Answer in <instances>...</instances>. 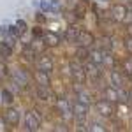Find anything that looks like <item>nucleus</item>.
Segmentation results:
<instances>
[{"label": "nucleus", "mask_w": 132, "mask_h": 132, "mask_svg": "<svg viewBox=\"0 0 132 132\" xmlns=\"http://www.w3.org/2000/svg\"><path fill=\"white\" fill-rule=\"evenodd\" d=\"M90 62L97 63V65H104V51H102V50L90 51Z\"/></svg>", "instance_id": "4468645a"}, {"label": "nucleus", "mask_w": 132, "mask_h": 132, "mask_svg": "<svg viewBox=\"0 0 132 132\" xmlns=\"http://www.w3.org/2000/svg\"><path fill=\"white\" fill-rule=\"evenodd\" d=\"M88 130H101V132H104V130H106V127H102L101 123H92L90 127H88Z\"/></svg>", "instance_id": "b1692460"}, {"label": "nucleus", "mask_w": 132, "mask_h": 132, "mask_svg": "<svg viewBox=\"0 0 132 132\" xmlns=\"http://www.w3.org/2000/svg\"><path fill=\"white\" fill-rule=\"evenodd\" d=\"M78 35H79V28L74 27V25H71V27L67 28L65 39H67V42H76V41H78Z\"/></svg>", "instance_id": "2eb2a0df"}, {"label": "nucleus", "mask_w": 132, "mask_h": 132, "mask_svg": "<svg viewBox=\"0 0 132 132\" xmlns=\"http://www.w3.org/2000/svg\"><path fill=\"white\" fill-rule=\"evenodd\" d=\"M127 28H129V32H130V34H132V23H130V25H129V27H127Z\"/></svg>", "instance_id": "473e14b6"}, {"label": "nucleus", "mask_w": 132, "mask_h": 132, "mask_svg": "<svg viewBox=\"0 0 132 132\" xmlns=\"http://www.w3.org/2000/svg\"><path fill=\"white\" fill-rule=\"evenodd\" d=\"M16 28H18L21 34H25V30H27V23H25L23 20H20L18 23H16Z\"/></svg>", "instance_id": "a878e982"}, {"label": "nucleus", "mask_w": 132, "mask_h": 132, "mask_svg": "<svg viewBox=\"0 0 132 132\" xmlns=\"http://www.w3.org/2000/svg\"><path fill=\"white\" fill-rule=\"evenodd\" d=\"M78 44L79 46H86V48H90L92 44L95 42V39H93V35H92L90 32H86V30H79V35H78Z\"/></svg>", "instance_id": "1a4fd4ad"}, {"label": "nucleus", "mask_w": 132, "mask_h": 132, "mask_svg": "<svg viewBox=\"0 0 132 132\" xmlns=\"http://www.w3.org/2000/svg\"><path fill=\"white\" fill-rule=\"evenodd\" d=\"M23 55H25L27 58H34V56H35V50H34V46H25Z\"/></svg>", "instance_id": "5701e85b"}, {"label": "nucleus", "mask_w": 132, "mask_h": 132, "mask_svg": "<svg viewBox=\"0 0 132 132\" xmlns=\"http://www.w3.org/2000/svg\"><path fill=\"white\" fill-rule=\"evenodd\" d=\"M99 42H101V50L102 51H111L113 50V44H111V39H109V37H102Z\"/></svg>", "instance_id": "6ab92c4d"}, {"label": "nucleus", "mask_w": 132, "mask_h": 132, "mask_svg": "<svg viewBox=\"0 0 132 132\" xmlns=\"http://www.w3.org/2000/svg\"><path fill=\"white\" fill-rule=\"evenodd\" d=\"M11 53H12L11 46L7 44V42H2V44H0V55H2V56H5V58H9Z\"/></svg>", "instance_id": "412c9836"}, {"label": "nucleus", "mask_w": 132, "mask_h": 132, "mask_svg": "<svg viewBox=\"0 0 132 132\" xmlns=\"http://www.w3.org/2000/svg\"><path fill=\"white\" fill-rule=\"evenodd\" d=\"M125 50L132 55V35H129V37L125 39Z\"/></svg>", "instance_id": "393cba45"}, {"label": "nucleus", "mask_w": 132, "mask_h": 132, "mask_svg": "<svg viewBox=\"0 0 132 132\" xmlns=\"http://www.w3.org/2000/svg\"><path fill=\"white\" fill-rule=\"evenodd\" d=\"M35 81L39 86H51V81H50V74L44 71H37L35 72Z\"/></svg>", "instance_id": "f8f14e48"}, {"label": "nucleus", "mask_w": 132, "mask_h": 132, "mask_svg": "<svg viewBox=\"0 0 132 132\" xmlns=\"http://www.w3.org/2000/svg\"><path fill=\"white\" fill-rule=\"evenodd\" d=\"M55 130H67V127L65 125H58V127H55Z\"/></svg>", "instance_id": "c756f323"}, {"label": "nucleus", "mask_w": 132, "mask_h": 132, "mask_svg": "<svg viewBox=\"0 0 132 132\" xmlns=\"http://www.w3.org/2000/svg\"><path fill=\"white\" fill-rule=\"evenodd\" d=\"M129 101H130V102H132V90H130V92H129Z\"/></svg>", "instance_id": "2f4dec72"}, {"label": "nucleus", "mask_w": 132, "mask_h": 132, "mask_svg": "<svg viewBox=\"0 0 132 132\" xmlns=\"http://www.w3.org/2000/svg\"><path fill=\"white\" fill-rule=\"evenodd\" d=\"M109 79H111V86H114V88H123V85H125V78H123V74L120 71H116V69H113V71H111Z\"/></svg>", "instance_id": "6e6552de"}, {"label": "nucleus", "mask_w": 132, "mask_h": 132, "mask_svg": "<svg viewBox=\"0 0 132 132\" xmlns=\"http://www.w3.org/2000/svg\"><path fill=\"white\" fill-rule=\"evenodd\" d=\"M69 71H71V76L74 79V83L85 85V81H86V71H85V67L79 62H71L69 63Z\"/></svg>", "instance_id": "f257e3e1"}, {"label": "nucleus", "mask_w": 132, "mask_h": 132, "mask_svg": "<svg viewBox=\"0 0 132 132\" xmlns=\"http://www.w3.org/2000/svg\"><path fill=\"white\" fill-rule=\"evenodd\" d=\"M72 116L78 123H85L86 122V116H88V106L83 104V102H76L72 106Z\"/></svg>", "instance_id": "7ed1b4c3"}, {"label": "nucleus", "mask_w": 132, "mask_h": 132, "mask_svg": "<svg viewBox=\"0 0 132 132\" xmlns=\"http://www.w3.org/2000/svg\"><path fill=\"white\" fill-rule=\"evenodd\" d=\"M34 37H44V30L41 27H34Z\"/></svg>", "instance_id": "bb28decb"}, {"label": "nucleus", "mask_w": 132, "mask_h": 132, "mask_svg": "<svg viewBox=\"0 0 132 132\" xmlns=\"http://www.w3.org/2000/svg\"><path fill=\"white\" fill-rule=\"evenodd\" d=\"M44 20H46V18H44L42 14H37V21H41V23H42V21H44Z\"/></svg>", "instance_id": "7c9ffc66"}, {"label": "nucleus", "mask_w": 132, "mask_h": 132, "mask_svg": "<svg viewBox=\"0 0 132 132\" xmlns=\"http://www.w3.org/2000/svg\"><path fill=\"white\" fill-rule=\"evenodd\" d=\"M76 56H78V60L79 62H85L90 58V50L86 48V46H79L78 50H76Z\"/></svg>", "instance_id": "dca6fc26"}, {"label": "nucleus", "mask_w": 132, "mask_h": 132, "mask_svg": "<svg viewBox=\"0 0 132 132\" xmlns=\"http://www.w3.org/2000/svg\"><path fill=\"white\" fill-rule=\"evenodd\" d=\"M122 71L130 78L132 76V56H127L125 60H122Z\"/></svg>", "instance_id": "a211bd4d"}, {"label": "nucleus", "mask_w": 132, "mask_h": 132, "mask_svg": "<svg viewBox=\"0 0 132 132\" xmlns=\"http://www.w3.org/2000/svg\"><path fill=\"white\" fill-rule=\"evenodd\" d=\"M25 125H27V130H39L41 127V116L37 111H30L25 114Z\"/></svg>", "instance_id": "39448f33"}, {"label": "nucleus", "mask_w": 132, "mask_h": 132, "mask_svg": "<svg viewBox=\"0 0 132 132\" xmlns=\"http://www.w3.org/2000/svg\"><path fill=\"white\" fill-rule=\"evenodd\" d=\"M14 101V97H12V93L9 90H4L2 92V102H5V104H12Z\"/></svg>", "instance_id": "4be33fe9"}, {"label": "nucleus", "mask_w": 132, "mask_h": 132, "mask_svg": "<svg viewBox=\"0 0 132 132\" xmlns=\"http://www.w3.org/2000/svg\"><path fill=\"white\" fill-rule=\"evenodd\" d=\"M35 95H37V99H41V101H50L51 97H53V95H51L50 86H37Z\"/></svg>", "instance_id": "ddd939ff"}, {"label": "nucleus", "mask_w": 132, "mask_h": 132, "mask_svg": "<svg viewBox=\"0 0 132 132\" xmlns=\"http://www.w3.org/2000/svg\"><path fill=\"white\" fill-rule=\"evenodd\" d=\"M78 102H83V104H86V106H90L92 99L88 97V93H86V92L79 90V92H78Z\"/></svg>", "instance_id": "aec40b11"}, {"label": "nucleus", "mask_w": 132, "mask_h": 132, "mask_svg": "<svg viewBox=\"0 0 132 132\" xmlns=\"http://www.w3.org/2000/svg\"><path fill=\"white\" fill-rule=\"evenodd\" d=\"M99 2H106V0H99Z\"/></svg>", "instance_id": "72a5a7b5"}, {"label": "nucleus", "mask_w": 132, "mask_h": 132, "mask_svg": "<svg viewBox=\"0 0 132 132\" xmlns=\"http://www.w3.org/2000/svg\"><path fill=\"white\" fill-rule=\"evenodd\" d=\"M95 108H97V113L101 114V116H106V118H109L113 116V113H114V106H113V101L109 99H99V101L95 102Z\"/></svg>", "instance_id": "f03ea898"}, {"label": "nucleus", "mask_w": 132, "mask_h": 132, "mask_svg": "<svg viewBox=\"0 0 132 132\" xmlns=\"http://www.w3.org/2000/svg\"><path fill=\"white\" fill-rule=\"evenodd\" d=\"M12 76H14V79L20 83L21 86H25V85L28 83V76L25 74V71H14V74H12Z\"/></svg>", "instance_id": "f3484780"}, {"label": "nucleus", "mask_w": 132, "mask_h": 132, "mask_svg": "<svg viewBox=\"0 0 132 132\" xmlns=\"http://www.w3.org/2000/svg\"><path fill=\"white\" fill-rule=\"evenodd\" d=\"M130 81H132V76H130Z\"/></svg>", "instance_id": "f704fd0d"}, {"label": "nucleus", "mask_w": 132, "mask_h": 132, "mask_svg": "<svg viewBox=\"0 0 132 132\" xmlns=\"http://www.w3.org/2000/svg\"><path fill=\"white\" fill-rule=\"evenodd\" d=\"M109 14V20L111 21H122L125 16H127V7L123 4H118V5H113L111 11L108 12Z\"/></svg>", "instance_id": "423d86ee"}, {"label": "nucleus", "mask_w": 132, "mask_h": 132, "mask_svg": "<svg viewBox=\"0 0 132 132\" xmlns=\"http://www.w3.org/2000/svg\"><path fill=\"white\" fill-rule=\"evenodd\" d=\"M42 41H44V46L55 48V46L60 44V37H58V34H55V32H48V34H44Z\"/></svg>", "instance_id": "9b49d317"}, {"label": "nucleus", "mask_w": 132, "mask_h": 132, "mask_svg": "<svg viewBox=\"0 0 132 132\" xmlns=\"http://www.w3.org/2000/svg\"><path fill=\"white\" fill-rule=\"evenodd\" d=\"M74 12H78V18H83V16H85V7L76 5V7H74Z\"/></svg>", "instance_id": "cd10ccee"}, {"label": "nucleus", "mask_w": 132, "mask_h": 132, "mask_svg": "<svg viewBox=\"0 0 132 132\" xmlns=\"http://www.w3.org/2000/svg\"><path fill=\"white\" fill-rule=\"evenodd\" d=\"M5 118H0V130H5Z\"/></svg>", "instance_id": "c85d7f7f"}, {"label": "nucleus", "mask_w": 132, "mask_h": 132, "mask_svg": "<svg viewBox=\"0 0 132 132\" xmlns=\"http://www.w3.org/2000/svg\"><path fill=\"white\" fill-rule=\"evenodd\" d=\"M4 118H5V122L9 123V125H18L21 120V113L18 111V109H14V108H9L7 111H5V114H4Z\"/></svg>", "instance_id": "0eeeda50"}, {"label": "nucleus", "mask_w": 132, "mask_h": 132, "mask_svg": "<svg viewBox=\"0 0 132 132\" xmlns=\"http://www.w3.org/2000/svg\"><path fill=\"white\" fill-rule=\"evenodd\" d=\"M85 71H86V76H90L93 79H101V65L90 62V63L85 65Z\"/></svg>", "instance_id": "9d476101"}, {"label": "nucleus", "mask_w": 132, "mask_h": 132, "mask_svg": "<svg viewBox=\"0 0 132 132\" xmlns=\"http://www.w3.org/2000/svg\"><path fill=\"white\" fill-rule=\"evenodd\" d=\"M35 65H37L39 71H44V72L50 74V72L53 71V67H55V62H53V56H51L50 53H44V55H41V56L35 60Z\"/></svg>", "instance_id": "20e7f679"}]
</instances>
